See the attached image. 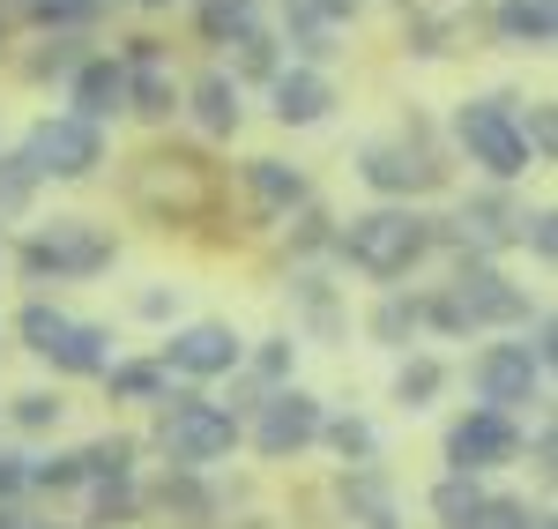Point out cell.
I'll list each match as a JSON object with an SVG mask.
<instances>
[{
	"instance_id": "obj_1",
	"label": "cell",
	"mask_w": 558,
	"mask_h": 529,
	"mask_svg": "<svg viewBox=\"0 0 558 529\" xmlns=\"http://www.w3.org/2000/svg\"><path fill=\"white\" fill-rule=\"evenodd\" d=\"M432 239H439V224L417 217V209H373V217H350V231L336 239V247H343L350 268L395 284V276H410V268L432 254Z\"/></svg>"
},
{
	"instance_id": "obj_2",
	"label": "cell",
	"mask_w": 558,
	"mask_h": 529,
	"mask_svg": "<svg viewBox=\"0 0 558 529\" xmlns=\"http://www.w3.org/2000/svg\"><path fill=\"white\" fill-rule=\"evenodd\" d=\"M425 321L454 328V336H462V328H507V321H529V299H521L492 262H462V268H454V291L432 299Z\"/></svg>"
},
{
	"instance_id": "obj_3",
	"label": "cell",
	"mask_w": 558,
	"mask_h": 529,
	"mask_svg": "<svg viewBox=\"0 0 558 529\" xmlns=\"http://www.w3.org/2000/svg\"><path fill=\"white\" fill-rule=\"evenodd\" d=\"M157 447L172 455L179 470H209V462H223V455L239 447V418H231L223 402H194V396H179V402H165Z\"/></svg>"
},
{
	"instance_id": "obj_4",
	"label": "cell",
	"mask_w": 558,
	"mask_h": 529,
	"mask_svg": "<svg viewBox=\"0 0 558 529\" xmlns=\"http://www.w3.org/2000/svg\"><path fill=\"white\" fill-rule=\"evenodd\" d=\"M454 142H462L470 165H484L492 179H521L529 172V142H521L507 97H470V105L454 112Z\"/></svg>"
},
{
	"instance_id": "obj_5",
	"label": "cell",
	"mask_w": 558,
	"mask_h": 529,
	"mask_svg": "<svg viewBox=\"0 0 558 529\" xmlns=\"http://www.w3.org/2000/svg\"><path fill=\"white\" fill-rule=\"evenodd\" d=\"M23 157H31L38 179H89L97 165H105V128H89V120H75V112L38 120V134H31Z\"/></svg>"
},
{
	"instance_id": "obj_6",
	"label": "cell",
	"mask_w": 558,
	"mask_h": 529,
	"mask_svg": "<svg viewBox=\"0 0 558 529\" xmlns=\"http://www.w3.org/2000/svg\"><path fill=\"white\" fill-rule=\"evenodd\" d=\"M105 262H112V239L83 217H52L38 239H31V254H23L31 276H97Z\"/></svg>"
},
{
	"instance_id": "obj_7",
	"label": "cell",
	"mask_w": 558,
	"mask_h": 529,
	"mask_svg": "<svg viewBox=\"0 0 558 529\" xmlns=\"http://www.w3.org/2000/svg\"><path fill=\"white\" fill-rule=\"evenodd\" d=\"M514 455H521L514 418H499V410H484V402H476L470 418H454V433H447V462H454V478L499 470V462H514Z\"/></svg>"
},
{
	"instance_id": "obj_8",
	"label": "cell",
	"mask_w": 558,
	"mask_h": 529,
	"mask_svg": "<svg viewBox=\"0 0 558 529\" xmlns=\"http://www.w3.org/2000/svg\"><path fill=\"white\" fill-rule=\"evenodd\" d=\"M320 402L305 396V388H276V396L260 402V425H254V447L268 462H283V455H299L305 441H320Z\"/></svg>"
},
{
	"instance_id": "obj_9",
	"label": "cell",
	"mask_w": 558,
	"mask_h": 529,
	"mask_svg": "<svg viewBox=\"0 0 558 529\" xmlns=\"http://www.w3.org/2000/svg\"><path fill=\"white\" fill-rule=\"evenodd\" d=\"M246 344L223 328V321H194L165 344V373H186V381H216V373H239Z\"/></svg>"
},
{
	"instance_id": "obj_10",
	"label": "cell",
	"mask_w": 558,
	"mask_h": 529,
	"mask_svg": "<svg viewBox=\"0 0 558 529\" xmlns=\"http://www.w3.org/2000/svg\"><path fill=\"white\" fill-rule=\"evenodd\" d=\"M544 388V365L521 351V344H492V351L476 358V396H484V410H514V402H529Z\"/></svg>"
},
{
	"instance_id": "obj_11",
	"label": "cell",
	"mask_w": 558,
	"mask_h": 529,
	"mask_svg": "<svg viewBox=\"0 0 558 529\" xmlns=\"http://www.w3.org/2000/svg\"><path fill=\"white\" fill-rule=\"evenodd\" d=\"M357 172H365L373 194H425V187H439V165L425 149H410V142H365Z\"/></svg>"
},
{
	"instance_id": "obj_12",
	"label": "cell",
	"mask_w": 558,
	"mask_h": 529,
	"mask_svg": "<svg viewBox=\"0 0 558 529\" xmlns=\"http://www.w3.org/2000/svg\"><path fill=\"white\" fill-rule=\"evenodd\" d=\"M268 97H276V120H283V128H320L328 105H336V83H328L320 68H276Z\"/></svg>"
},
{
	"instance_id": "obj_13",
	"label": "cell",
	"mask_w": 558,
	"mask_h": 529,
	"mask_svg": "<svg viewBox=\"0 0 558 529\" xmlns=\"http://www.w3.org/2000/svg\"><path fill=\"white\" fill-rule=\"evenodd\" d=\"M128 105H134V112H149V120L179 112V83H172V68L157 60V45H149V38H134V52H128Z\"/></svg>"
},
{
	"instance_id": "obj_14",
	"label": "cell",
	"mask_w": 558,
	"mask_h": 529,
	"mask_svg": "<svg viewBox=\"0 0 558 529\" xmlns=\"http://www.w3.org/2000/svg\"><path fill=\"white\" fill-rule=\"evenodd\" d=\"M68 97H75V120H112L120 105H128V68L120 60H83L75 68V83H68Z\"/></svg>"
},
{
	"instance_id": "obj_15",
	"label": "cell",
	"mask_w": 558,
	"mask_h": 529,
	"mask_svg": "<svg viewBox=\"0 0 558 529\" xmlns=\"http://www.w3.org/2000/svg\"><path fill=\"white\" fill-rule=\"evenodd\" d=\"M246 194H254L268 217H291V209H305V172L283 165V157H254L246 165Z\"/></svg>"
},
{
	"instance_id": "obj_16",
	"label": "cell",
	"mask_w": 558,
	"mask_h": 529,
	"mask_svg": "<svg viewBox=\"0 0 558 529\" xmlns=\"http://www.w3.org/2000/svg\"><path fill=\"white\" fill-rule=\"evenodd\" d=\"M499 38L521 52H544L558 38V0H499Z\"/></svg>"
},
{
	"instance_id": "obj_17",
	"label": "cell",
	"mask_w": 558,
	"mask_h": 529,
	"mask_svg": "<svg viewBox=\"0 0 558 529\" xmlns=\"http://www.w3.org/2000/svg\"><path fill=\"white\" fill-rule=\"evenodd\" d=\"M470 23V0H410V38L417 52H447V38Z\"/></svg>"
},
{
	"instance_id": "obj_18",
	"label": "cell",
	"mask_w": 558,
	"mask_h": 529,
	"mask_svg": "<svg viewBox=\"0 0 558 529\" xmlns=\"http://www.w3.org/2000/svg\"><path fill=\"white\" fill-rule=\"evenodd\" d=\"M52 365H60V373H105V365H112V336H105L97 321H68Z\"/></svg>"
},
{
	"instance_id": "obj_19",
	"label": "cell",
	"mask_w": 558,
	"mask_h": 529,
	"mask_svg": "<svg viewBox=\"0 0 558 529\" xmlns=\"http://www.w3.org/2000/svg\"><path fill=\"white\" fill-rule=\"evenodd\" d=\"M343 500L357 507V522H365V529H402V522H395V500H387V478L373 470V462H357V470L343 478Z\"/></svg>"
},
{
	"instance_id": "obj_20",
	"label": "cell",
	"mask_w": 558,
	"mask_h": 529,
	"mask_svg": "<svg viewBox=\"0 0 558 529\" xmlns=\"http://www.w3.org/2000/svg\"><path fill=\"white\" fill-rule=\"evenodd\" d=\"M194 120H202L209 134H231V128H239V83H231L223 68H209V75L194 83Z\"/></svg>"
},
{
	"instance_id": "obj_21",
	"label": "cell",
	"mask_w": 558,
	"mask_h": 529,
	"mask_svg": "<svg viewBox=\"0 0 558 529\" xmlns=\"http://www.w3.org/2000/svg\"><path fill=\"white\" fill-rule=\"evenodd\" d=\"M484 500H492V492L476 485V478H439V485H432V515H439V529H476Z\"/></svg>"
},
{
	"instance_id": "obj_22",
	"label": "cell",
	"mask_w": 558,
	"mask_h": 529,
	"mask_svg": "<svg viewBox=\"0 0 558 529\" xmlns=\"http://www.w3.org/2000/svg\"><path fill=\"white\" fill-rule=\"evenodd\" d=\"M514 224H521V217L499 202V194H476V202H462V239H476V247H499Z\"/></svg>"
},
{
	"instance_id": "obj_23",
	"label": "cell",
	"mask_w": 558,
	"mask_h": 529,
	"mask_svg": "<svg viewBox=\"0 0 558 529\" xmlns=\"http://www.w3.org/2000/svg\"><path fill=\"white\" fill-rule=\"evenodd\" d=\"M439 388H447V365H439V358H402V373H395V402L425 410Z\"/></svg>"
},
{
	"instance_id": "obj_24",
	"label": "cell",
	"mask_w": 558,
	"mask_h": 529,
	"mask_svg": "<svg viewBox=\"0 0 558 529\" xmlns=\"http://www.w3.org/2000/svg\"><path fill=\"white\" fill-rule=\"evenodd\" d=\"M105 388L120 402H165V365H105Z\"/></svg>"
},
{
	"instance_id": "obj_25",
	"label": "cell",
	"mask_w": 558,
	"mask_h": 529,
	"mask_svg": "<svg viewBox=\"0 0 558 529\" xmlns=\"http://www.w3.org/2000/svg\"><path fill=\"white\" fill-rule=\"evenodd\" d=\"M31 194H38L31 157H23V149H15V157H0V217H23V209H31Z\"/></svg>"
},
{
	"instance_id": "obj_26",
	"label": "cell",
	"mask_w": 558,
	"mask_h": 529,
	"mask_svg": "<svg viewBox=\"0 0 558 529\" xmlns=\"http://www.w3.org/2000/svg\"><path fill=\"white\" fill-rule=\"evenodd\" d=\"M320 433H328V441H336V455H343L350 470H357V462H373V455H380V433H373V425H365V418H336V425H320Z\"/></svg>"
},
{
	"instance_id": "obj_27",
	"label": "cell",
	"mask_w": 558,
	"mask_h": 529,
	"mask_svg": "<svg viewBox=\"0 0 558 529\" xmlns=\"http://www.w3.org/2000/svg\"><path fill=\"white\" fill-rule=\"evenodd\" d=\"M128 462H134V441H97V447H83V485L97 478H112V485H128Z\"/></svg>"
},
{
	"instance_id": "obj_28",
	"label": "cell",
	"mask_w": 558,
	"mask_h": 529,
	"mask_svg": "<svg viewBox=\"0 0 558 529\" xmlns=\"http://www.w3.org/2000/svg\"><path fill=\"white\" fill-rule=\"evenodd\" d=\"M417 321H425L417 299H387V306L373 313V336H380V344H410V336H417Z\"/></svg>"
},
{
	"instance_id": "obj_29",
	"label": "cell",
	"mask_w": 558,
	"mask_h": 529,
	"mask_svg": "<svg viewBox=\"0 0 558 529\" xmlns=\"http://www.w3.org/2000/svg\"><path fill=\"white\" fill-rule=\"evenodd\" d=\"M239 75H260V83H276V38H268V31H239ZM239 75H231V83H239Z\"/></svg>"
},
{
	"instance_id": "obj_30",
	"label": "cell",
	"mask_w": 558,
	"mask_h": 529,
	"mask_svg": "<svg viewBox=\"0 0 558 529\" xmlns=\"http://www.w3.org/2000/svg\"><path fill=\"white\" fill-rule=\"evenodd\" d=\"M202 31H209V38H239V31H254V0H202Z\"/></svg>"
},
{
	"instance_id": "obj_31",
	"label": "cell",
	"mask_w": 558,
	"mask_h": 529,
	"mask_svg": "<svg viewBox=\"0 0 558 529\" xmlns=\"http://www.w3.org/2000/svg\"><path fill=\"white\" fill-rule=\"evenodd\" d=\"M60 336H68V313H52V306H23V344L38 358L60 351Z\"/></svg>"
},
{
	"instance_id": "obj_32",
	"label": "cell",
	"mask_w": 558,
	"mask_h": 529,
	"mask_svg": "<svg viewBox=\"0 0 558 529\" xmlns=\"http://www.w3.org/2000/svg\"><path fill=\"white\" fill-rule=\"evenodd\" d=\"M31 485L75 492V485H83V455H45V462H31Z\"/></svg>"
},
{
	"instance_id": "obj_33",
	"label": "cell",
	"mask_w": 558,
	"mask_h": 529,
	"mask_svg": "<svg viewBox=\"0 0 558 529\" xmlns=\"http://www.w3.org/2000/svg\"><path fill=\"white\" fill-rule=\"evenodd\" d=\"M299 306H305L313 328H336V291H328L320 276H299Z\"/></svg>"
},
{
	"instance_id": "obj_34",
	"label": "cell",
	"mask_w": 558,
	"mask_h": 529,
	"mask_svg": "<svg viewBox=\"0 0 558 529\" xmlns=\"http://www.w3.org/2000/svg\"><path fill=\"white\" fill-rule=\"evenodd\" d=\"M15 425H23V433H45V425H60V402L45 396V388H31V396H15Z\"/></svg>"
},
{
	"instance_id": "obj_35",
	"label": "cell",
	"mask_w": 558,
	"mask_h": 529,
	"mask_svg": "<svg viewBox=\"0 0 558 529\" xmlns=\"http://www.w3.org/2000/svg\"><path fill=\"white\" fill-rule=\"evenodd\" d=\"M476 529H536V515H529L521 500H484V515H476Z\"/></svg>"
},
{
	"instance_id": "obj_36",
	"label": "cell",
	"mask_w": 558,
	"mask_h": 529,
	"mask_svg": "<svg viewBox=\"0 0 558 529\" xmlns=\"http://www.w3.org/2000/svg\"><path fill=\"white\" fill-rule=\"evenodd\" d=\"M291 358H299V344H291V336H276V344H260V351H254V373H260V381H283V373H291Z\"/></svg>"
},
{
	"instance_id": "obj_37",
	"label": "cell",
	"mask_w": 558,
	"mask_h": 529,
	"mask_svg": "<svg viewBox=\"0 0 558 529\" xmlns=\"http://www.w3.org/2000/svg\"><path fill=\"white\" fill-rule=\"evenodd\" d=\"M551 209H536V217H521V239H529V247H536V254H544V262H551V254H558V231H551Z\"/></svg>"
},
{
	"instance_id": "obj_38",
	"label": "cell",
	"mask_w": 558,
	"mask_h": 529,
	"mask_svg": "<svg viewBox=\"0 0 558 529\" xmlns=\"http://www.w3.org/2000/svg\"><path fill=\"white\" fill-rule=\"evenodd\" d=\"M514 128H521V142H529L536 157H551V112H544V105H529V120H514Z\"/></svg>"
},
{
	"instance_id": "obj_39",
	"label": "cell",
	"mask_w": 558,
	"mask_h": 529,
	"mask_svg": "<svg viewBox=\"0 0 558 529\" xmlns=\"http://www.w3.org/2000/svg\"><path fill=\"white\" fill-rule=\"evenodd\" d=\"M15 8H31V15H45V23H68V15H89L97 0H15Z\"/></svg>"
},
{
	"instance_id": "obj_40",
	"label": "cell",
	"mask_w": 558,
	"mask_h": 529,
	"mask_svg": "<svg viewBox=\"0 0 558 529\" xmlns=\"http://www.w3.org/2000/svg\"><path fill=\"white\" fill-rule=\"evenodd\" d=\"M23 485H31V462L23 455H0V500H15Z\"/></svg>"
},
{
	"instance_id": "obj_41",
	"label": "cell",
	"mask_w": 558,
	"mask_h": 529,
	"mask_svg": "<svg viewBox=\"0 0 558 529\" xmlns=\"http://www.w3.org/2000/svg\"><path fill=\"white\" fill-rule=\"evenodd\" d=\"M299 247H328V217L320 209H299V231H291Z\"/></svg>"
},
{
	"instance_id": "obj_42",
	"label": "cell",
	"mask_w": 558,
	"mask_h": 529,
	"mask_svg": "<svg viewBox=\"0 0 558 529\" xmlns=\"http://www.w3.org/2000/svg\"><path fill=\"white\" fill-rule=\"evenodd\" d=\"M134 313H142V321H165V313H179V299H172V291H142Z\"/></svg>"
},
{
	"instance_id": "obj_43",
	"label": "cell",
	"mask_w": 558,
	"mask_h": 529,
	"mask_svg": "<svg viewBox=\"0 0 558 529\" xmlns=\"http://www.w3.org/2000/svg\"><path fill=\"white\" fill-rule=\"evenodd\" d=\"M120 515H128V485H112V492H97V522L112 529V522H120Z\"/></svg>"
},
{
	"instance_id": "obj_44",
	"label": "cell",
	"mask_w": 558,
	"mask_h": 529,
	"mask_svg": "<svg viewBox=\"0 0 558 529\" xmlns=\"http://www.w3.org/2000/svg\"><path fill=\"white\" fill-rule=\"evenodd\" d=\"M142 8H172V0H142Z\"/></svg>"
}]
</instances>
